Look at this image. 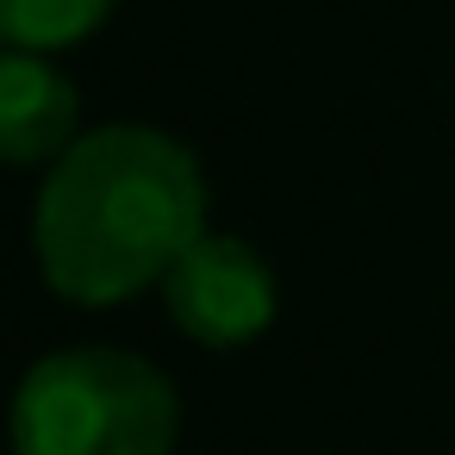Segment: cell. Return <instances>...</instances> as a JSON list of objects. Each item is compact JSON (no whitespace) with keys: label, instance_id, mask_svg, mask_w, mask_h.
Instances as JSON below:
<instances>
[{"label":"cell","instance_id":"obj_4","mask_svg":"<svg viewBox=\"0 0 455 455\" xmlns=\"http://www.w3.org/2000/svg\"><path fill=\"white\" fill-rule=\"evenodd\" d=\"M76 138H82L76 82L38 51H7V63H0V156L13 169H38L57 163Z\"/></svg>","mask_w":455,"mask_h":455},{"label":"cell","instance_id":"obj_3","mask_svg":"<svg viewBox=\"0 0 455 455\" xmlns=\"http://www.w3.org/2000/svg\"><path fill=\"white\" fill-rule=\"evenodd\" d=\"M275 275L268 262L225 231H200L194 250L169 268L163 281V306L175 318V331L200 349H237L250 337H262L275 324Z\"/></svg>","mask_w":455,"mask_h":455},{"label":"cell","instance_id":"obj_2","mask_svg":"<svg viewBox=\"0 0 455 455\" xmlns=\"http://www.w3.org/2000/svg\"><path fill=\"white\" fill-rule=\"evenodd\" d=\"M175 436V380L113 343L38 355L13 393V455H169Z\"/></svg>","mask_w":455,"mask_h":455},{"label":"cell","instance_id":"obj_1","mask_svg":"<svg viewBox=\"0 0 455 455\" xmlns=\"http://www.w3.org/2000/svg\"><path fill=\"white\" fill-rule=\"evenodd\" d=\"M200 231V156L181 138L132 119L82 132L44 169L32 206L38 275L69 306H125L144 287H163Z\"/></svg>","mask_w":455,"mask_h":455},{"label":"cell","instance_id":"obj_5","mask_svg":"<svg viewBox=\"0 0 455 455\" xmlns=\"http://www.w3.org/2000/svg\"><path fill=\"white\" fill-rule=\"evenodd\" d=\"M119 0H0V38L7 51H38L57 57L82 38H94L113 20Z\"/></svg>","mask_w":455,"mask_h":455}]
</instances>
